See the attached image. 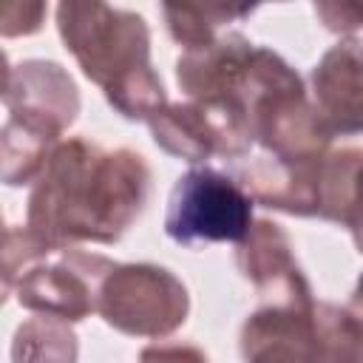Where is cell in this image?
<instances>
[{"label": "cell", "mask_w": 363, "mask_h": 363, "mask_svg": "<svg viewBox=\"0 0 363 363\" xmlns=\"http://www.w3.org/2000/svg\"><path fill=\"white\" fill-rule=\"evenodd\" d=\"M153 142L190 164L210 159H244L252 147L247 116L221 99H184L170 102L150 122Z\"/></svg>", "instance_id": "obj_7"}, {"label": "cell", "mask_w": 363, "mask_h": 363, "mask_svg": "<svg viewBox=\"0 0 363 363\" xmlns=\"http://www.w3.org/2000/svg\"><path fill=\"white\" fill-rule=\"evenodd\" d=\"M252 227V196L241 182L216 167H190L179 176L167 216L164 233L182 247L233 241L238 244Z\"/></svg>", "instance_id": "obj_4"}, {"label": "cell", "mask_w": 363, "mask_h": 363, "mask_svg": "<svg viewBox=\"0 0 363 363\" xmlns=\"http://www.w3.org/2000/svg\"><path fill=\"white\" fill-rule=\"evenodd\" d=\"M255 6H227V3H204V6H190V3H164L162 14L167 23L170 37L184 48H201L218 40L224 26L238 23L250 17Z\"/></svg>", "instance_id": "obj_12"}, {"label": "cell", "mask_w": 363, "mask_h": 363, "mask_svg": "<svg viewBox=\"0 0 363 363\" xmlns=\"http://www.w3.org/2000/svg\"><path fill=\"white\" fill-rule=\"evenodd\" d=\"M235 264L264 303H312V286L292 255L289 235L275 221H252L238 241Z\"/></svg>", "instance_id": "obj_9"}, {"label": "cell", "mask_w": 363, "mask_h": 363, "mask_svg": "<svg viewBox=\"0 0 363 363\" xmlns=\"http://www.w3.org/2000/svg\"><path fill=\"white\" fill-rule=\"evenodd\" d=\"M45 14L43 3H6L3 6V23L0 31L3 37H17V34H34L40 28V20Z\"/></svg>", "instance_id": "obj_15"}, {"label": "cell", "mask_w": 363, "mask_h": 363, "mask_svg": "<svg viewBox=\"0 0 363 363\" xmlns=\"http://www.w3.org/2000/svg\"><path fill=\"white\" fill-rule=\"evenodd\" d=\"M150 167L128 147H102L85 136L57 142L34 179L26 227L45 244H113L145 213Z\"/></svg>", "instance_id": "obj_1"}, {"label": "cell", "mask_w": 363, "mask_h": 363, "mask_svg": "<svg viewBox=\"0 0 363 363\" xmlns=\"http://www.w3.org/2000/svg\"><path fill=\"white\" fill-rule=\"evenodd\" d=\"M116 264L96 252H82L77 247L51 250L28 261L9 286L6 298H17L20 306L60 318L65 323L85 320L99 306V289Z\"/></svg>", "instance_id": "obj_6"}, {"label": "cell", "mask_w": 363, "mask_h": 363, "mask_svg": "<svg viewBox=\"0 0 363 363\" xmlns=\"http://www.w3.org/2000/svg\"><path fill=\"white\" fill-rule=\"evenodd\" d=\"M244 363H363V312L326 301L261 303L241 326Z\"/></svg>", "instance_id": "obj_3"}, {"label": "cell", "mask_w": 363, "mask_h": 363, "mask_svg": "<svg viewBox=\"0 0 363 363\" xmlns=\"http://www.w3.org/2000/svg\"><path fill=\"white\" fill-rule=\"evenodd\" d=\"M6 122L62 142V130L79 113V91L71 74L51 60H26L6 68Z\"/></svg>", "instance_id": "obj_8"}, {"label": "cell", "mask_w": 363, "mask_h": 363, "mask_svg": "<svg viewBox=\"0 0 363 363\" xmlns=\"http://www.w3.org/2000/svg\"><path fill=\"white\" fill-rule=\"evenodd\" d=\"M315 14L329 31L349 37L363 31V3H315Z\"/></svg>", "instance_id": "obj_14"}, {"label": "cell", "mask_w": 363, "mask_h": 363, "mask_svg": "<svg viewBox=\"0 0 363 363\" xmlns=\"http://www.w3.org/2000/svg\"><path fill=\"white\" fill-rule=\"evenodd\" d=\"M96 312L133 337H167L190 312L187 286L156 264H116L99 289Z\"/></svg>", "instance_id": "obj_5"}, {"label": "cell", "mask_w": 363, "mask_h": 363, "mask_svg": "<svg viewBox=\"0 0 363 363\" xmlns=\"http://www.w3.org/2000/svg\"><path fill=\"white\" fill-rule=\"evenodd\" d=\"M352 306L363 312V275L357 278V286H354V292H352Z\"/></svg>", "instance_id": "obj_17"}, {"label": "cell", "mask_w": 363, "mask_h": 363, "mask_svg": "<svg viewBox=\"0 0 363 363\" xmlns=\"http://www.w3.org/2000/svg\"><path fill=\"white\" fill-rule=\"evenodd\" d=\"M312 105L335 136L363 133V37H343L318 60Z\"/></svg>", "instance_id": "obj_10"}, {"label": "cell", "mask_w": 363, "mask_h": 363, "mask_svg": "<svg viewBox=\"0 0 363 363\" xmlns=\"http://www.w3.org/2000/svg\"><path fill=\"white\" fill-rule=\"evenodd\" d=\"M57 31L82 74L125 116L150 122L170 102L150 62V28L142 14L96 0L57 6Z\"/></svg>", "instance_id": "obj_2"}, {"label": "cell", "mask_w": 363, "mask_h": 363, "mask_svg": "<svg viewBox=\"0 0 363 363\" xmlns=\"http://www.w3.org/2000/svg\"><path fill=\"white\" fill-rule=\"evenodd\" d=\"M77 352L74 329L48 315L23 320L11 340V363H77Z\"/></svg>", "instance_id": "obj_13"}, {"label": "cell", "mask_w": 363, "mask_h": 363, "mask_svg": "<svg viewBox=\"0 0 363 363\" xmlns=\"http://www.w3.org/2000/svg\"><path fill=\"white\" fill-rule=\"evenodd\" d=\"M139 363H207V357L190 343H153L142 349Z\"/></svg>", "instance_id": "obj_16"}, {"label": "cell", "mask_w": 363, "mask_h": 363, "mask_svg": "<svg viewBox=\"0 0 363 363\" xmlns=\"http://www.w3.org/2000/svg\"><path fill=\"white\" fill-rule=\"evenodd\" d=\"M318 218L346 227L363 255V147L326 153L318 187Z\"/></svg>", "instance_id": "obj_11"}]
</instances>
